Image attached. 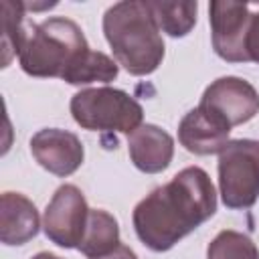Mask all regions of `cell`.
I'll use <instances>...</instances> for the list:
<instances>
[{"label": "cell", "mask_w": 259, "mask_h": 259, "mask_svg": "<svg viewBox=\"0 0 259 259\" xmlns=\"http://www.w3.org/2000/svg\"><path fill=\"white\" fill-rule=\"evenodd\" d=\"M24 4L22 2H2V51H4V59H2V67H8L12 55H18V47H20V38L24 32Z\"/></svg>", "instance_id": "cell-17"}, {"label": "cell", "mask_w": 259, "mask_h": 259, "mask_svg": "<svg viewBox=\"0 0 259 259\" xmlns=\"http://www.w3.org/2000/svg\"><path fill=\"white\" fill-rule=\"evenodd\" d=\"M208 22L214 53L229 63H247L245 40L251 22L249 6L241 2L212 0L208 6Z\"/></svg>", "instance_id": "cell-7"}, {"label": "cell", "mask_w": 259, "mask_h": 259, "mask_svg": "<svg viewBox=\"0 0 259 259\" xmlns=\"http://www.w3.org/2000/svg\"><path fill=\"white\" fill-rule=\"evenodd\" d=\"M89 210L91 208L87 206L83 192L75 184L59 186L42 217V231L47 239L65 249L79 247L87 229Z\"/></svg>", "instance_id": "cell-6"}, {"label": "cell", "mask_w": 259, "mask_h": 259, "mask_svg": "<svg viewBox=\"0 0 259 259\" xmlns=\"http://www.w3.org/2000/svg\"><path fill=\"white\" fill-rule=\"evenodd\" d=\"M214 210L217 192L208 174L198 166H188L142 198L132 221L138 239L148 249L162 253L208 221Z\"/></svg>", "instance_id": "cell-1"}, {"label": "cell", "mask_w": 259, "mask_h": 259, "mask_svg": "<svg viewBox=\"0 0 259 259\" xmlns=\"http://www.w3.org/2000/svg\"><path fill=\"white\" fill-rule=\"evenodd\" d=\"M219 190L227 208H251L259 198V142L231 140L219 152Z\"/></svg>", "instance_id": "cell-5"}, {"label": "cell", "mask_w": 259, "mask_h": 259, "mask_svg": "<svg viewBox=\"0 0 259 259\" xmlns=\"http://www.w3.org/2000/svg\"><path fill=\"white\" fill-rule=\"evenodd\" d=\"M206 259H259V249L247 235L225 229L208 243Z\"/></svg>", "instance_id": "cell-16"}, {"label": "cell", "mask_w": 259, "mask_h": 259, "mask_svg": "<svg viewBox=\"0 0 259 259\" xmlns=\"http://www.w3.org/2000/svg\"><path fill=\"white\" fill-rule=\"evenodd\" d=\"M30 152L34 160L55 176L73 174L85 158L81 140L67 130L45 127L30 138Z\"/></svg>", "instance_id": "cell-9"}, {"label": "cell", "mask_w": 259, "mask_h": 259, "mask_svg": "<svg viewBox=\"0 0 259 259\" xmlns=\"http://www.w3.org/2000/svg\"><path fill=\"white\" fill-rule=\"evenodd\" d=\"M30 259H61V257H57V255H53V253L42 251V253H36L34 257H30Z\"/></svg>", "instance_id": "cell-20"}, {"label": "cell", "mask_w": 259, "mask_h": 259, "mask_svg": "<svg viewBox=\"0 0 259 259\" xmlns=\"http://www.w3.org/2000/svg\"><path fill=\"white\" fill-rule=\"evenodd\" d=\"M103 32L111 53L127 73L144 77L154 73L164 59V40L148 2L125 0L103 14Z\"/></svg>", "instance_id": "cell-2"}, {"label": "cell", "mask_w": 259, "mask_h": 259, "mask_svg": "<svg viewBox=\"0 0 259 259\" xmlns=\"http://www.w3.org/2000/svg\"><path fill=\"white\" fill-rule=\"evenodd\" d=\"M119 67L117 61L107 57L101 51H87L81 59L67 71L63 81L69 85H89V83H109L117 77Z\"/></svg>", "instance_id": "cell-15"}, {"label": "cell", "mask_w": 259, "mask_h": 259, "mask_svg": "<svg viewBox=\"0 0 259 259\" xmlns=\"http://www.w3.org/2000/svg\"><path fill=\"white\" fill-rule=\"evenodd\" d=\"M245 49H247L249 61L259 63V12L251 14V22H249V30H247Z\"/></svg>", "instance_id": "cell-18"}, {"label": "cell", "mask_w": 259, "mask_h": 259, "mask_svg": "<svg viewBox=\"0 0 259 259\" xmlns=\"http://www.w3.org/2000/svg\"><path fill=\"white\" fill-rule=\"evenodd\" d=\"M148 8L162 32L168 36H186L196 22V2H148Z\"/></svg>", "instance_id": "cell-14"}, {"label": "cell", "mask_w": 259, "mask_h": 259, "mask_svg": "<svg viewBox=\"0 0 259 259\" xmlns=\"http://www.w3.org/2000/svg\"><path fill=\"white\" fill-rule=\"evenodd\" d=\"M229 132L231 125L223 117L202 105H196L180 119L178 142L192 154L210 156L229 144Z\"/></svg>", "instance_id": "cell-10"}, {"label": "cell", "mask_w": 259, "mask_h": 259, "mask_svg": "<svg viewBox=\"0 0 259 259\" xmlns=\"http://www.w3.org/2000/svg\"><path fill=\"white\" fill-rule=\"evenodd\" d=\"M87 51L89 45L81 26L71 18L53 16L40 24L24 22L18 63L30 77L63 79Z\"/></svg>", "instance_id": "cell-3"}, {"label": "cell", "mask_w": 259, "mask_h": 259, "mask_svg": "<svg viewBox=\"0 0 259 259\" xmlns=\"http://www.w3.org/2000/svg\"><path fill=\"white\" fill-rule=\"evenodd\" d=\"M127 152L138 170L146 174H158L172 162L174 140L162 127L146 123L127 136Z\"/></svg>", "instance_id": "cell-11"}, {"label": "cell", "mask_w": 259, "mask_h": 259, "mask_svg": "<svg viewBox=\"0 0 259 259\" xmlns=\"http://www.w3.org/2000/svg\"><path fill=\"white\" fill-rule=\"evenodd\" d=\"M40 229L38 210L32 200L18 192H4L0 198V241L4 245H24Z\"/></svg>", "instance_id": "cell-12"}, {"label": "cell", "mask_w": 259, "mask_h": 259, "mask_svg": "<svg viewBox=\"0 0 259 259\" xmlns=\"http://www.w3.org/2000/svg\"><path fill=\"white\" fill-rule=\"evenodd\" d=\"M198 105L210 109L233 127L247 123L259 113V93L245 79L221 77L204 89Z\"/></svg>", "instance_id": "cell-8"}, {"label": "cell", "mask_w": 259, "mask_h": 259, "mask_svg": "<svg viewBox=\"0 0 259 259\" xmlns=\"http://www.w3.org/2000/svg\"><path fill=\"white\" fill-rule=\"evenodd\" d=\"M117 245H119V227H117V221L109 212H105L101 208L89 210L87 229H85L83 241H81V245L77 249L85 257L95 259V257L107 255Z\"/></svg>", "instance_id": "cell-13"}, {"label": "cell", "mask_w": 259, "mask_h": 259, "mask_svg": "<svg viewBox=\"0 0 259 259\" xmlns=\"http://www.w3.org/2000/svg\"><path fill=\"white\" fill-rule=\"evenodd\" d=\"M95 259H138V255L123 243H119L113 251H109L107 255H101V257H95Z\"/></svg>", "instance_id": "cell-19"}, {"label": "cell", "mask_w": 259, "mask_h": 259, "mask_svg": "<svg viewBox=\"0 0 259 259\" xmlns=\"http://www.w3.org/2000/svg\"><path fill=\"white\" fill-rule=\"evenodd\" d=\"M71 115L91 132H123L132 134L142 125L144 109L125 91L113 87H89L71 97Z\"/></svg>", "instance_id": "cell-4"}]
</instances>
